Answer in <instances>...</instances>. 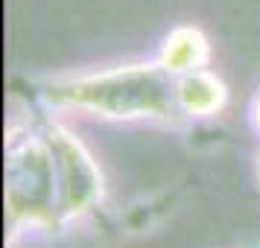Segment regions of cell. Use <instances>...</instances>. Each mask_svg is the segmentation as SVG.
<instances>
[{
    "mask_svg": "<svg viewBox=\"0 0 260 248\" xmlns=\"http://www.w3.org/2000/svg\"><path fill=\"white\" fill-rule=\"evenodd\" d=\"M257 123H260V99H257Z\"/></svg>",
    "mask_w": 260,
    "mask_h": 248,
    "instance_id": "cell-6",
    "label": "cell"
},
{
    "mask_svg": "<svg viewBox=\"0 0 260 248\" xmlns=\"http://www.w3.org/2000/svg\"><path fill=\"white\" fill-rule=\"evenodd\" d=\"M176 99H178V108H184L187 114L208 117V114H216L225 105V88L211 73L190 70L178 79Z\"/></svg>",
    "mask_w": 260,
    "mask_h": 248,
    "instance_id": "cell-4",
    "label": "cell"
},
{
    "mask_svg": "<svg viewBox=\"0 0 260 248\" xmlns=\"http://www.w3.org/2000/svg\"><path fill=\"white\" fill-rule=\"evenodd\" d=\"M59 190L56 158L50 143L29 137L21 146H9L6 161V207L12 222H44L50 219L53 199Z\"/></svg>",
    "mask_w": 260,
    "mask_h": 248,
    "instance_id": "cell-2",
    "label": "cell"
},
{
    "mask_svg": "<svg viewBox=\"0 0 260 248\" xmlns=\"http://www.w3.org/2000/svg\"><path fill=\"white\" fill-rule=\"evenodd\" d=\"M50 99L88 108L103 117H176V88L167 67H114L50 88Z\"/></svg>",
    "mask_w": 260,
    "mask_h": 248,
    "instance_id": "cell-1",
    "label": "cell"
},
{
    "mask_svg": "<svg viewBox=\"0 0 260 248\" xmlns=\"http://www.w3.org/2000/svg\"><path fill=\"white\" fill-rule=\"evenodd\" d=\"M50 149L56 158V178H59V210L64 216H79L103 193L100 169L82 143L59 126L50 129Z\"/></svg>",
    "mask_w": 260,
    "mask_h": 248,
    "instance_id": "cell-3",
    "label": "cell"
},
{
    "mask_svg": "<svg viewBox=\"0 0 260 248\" xmlns=\"http://www.w3.org/2000/svg\"><path fill=\"white\" fill-rule=\"evenodd\" d=\"M205 61H208V41L199 29L181 26L167 38L164 53H161V67H167L170 73L199 70Z\"/></svg>",
    "mask_w": 260,
    "mask_h": 248,
    "instance_id": "cell-5",
    "label": "cell"
}]
</instances>
